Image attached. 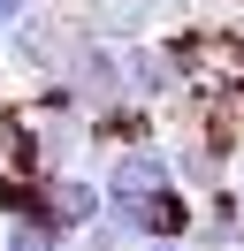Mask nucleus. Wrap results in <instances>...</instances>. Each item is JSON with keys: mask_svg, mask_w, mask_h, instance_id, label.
<instances>
[{"mask_svg": "<svg viewBox=\"0 0 244 251\" xmlns=\"http://www.w3.org/2000/svg\"><path fill=\"white\" fill-rule=\"evenodd\" d=\"M69 236L61 228H46L38 213H8V228H0V251H61Z\"/></svg>", "mask_w": 244, "mask_h": 251, "instance_id": "obj_2", "label": "nucleus"}, {"mask_svg": "<svg viewBox=\"0 0 244 251\" xmlns=\"http://www.w3.org/2000/svg\"><path fill=\"white\" fill-rule=\"evenodd\" d=\"M30 8H38V0H0V38H8V31H15V23H23V16H30Z\"/></svg>", "mask_w": 244, "mask_h": 251, "instance_id": "obj_3", "label": "nucleus"}, {"mask_svg": "<svg viewBox=\"0 0 244 251\" xmlns=\"http://www.w3.org/2000/svg\"><path fill=\"white\" fill-rule=\"evenodd\" d=\"M168 190H176V168H168L160 145H115V160H107V175H99V205H107V221H122L130 244H137V221H145Z\"/></svg>", "mask_w": 244, "mask_h": 251, "instance_id": "obj_1", "label": "nucleus"}, {"mask_svg": "<svg viewBox=\"0 0 244 251\" xmlns=\"http://www.w3.org/2000/svg\"><path fill=\"white\" fill-rule=\"evenodd\" d=\"M137 251H191V244H137Z\"/></svg>", "mask_w": 244, "mask_h": 251, "instance_id": "obj_4", "label": "nucleus"}]
</instances>
